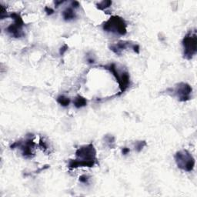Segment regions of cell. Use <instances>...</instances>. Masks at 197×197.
<instances>
[{
	"label": "cell",
	"mask_w": 197,
	"mask_h": 197,
	"mask_svg": "<svg viewBox=\"0 0 197 197\" xmlns=\"http://www.w3.org/2000/svg\"><path fill=\"white\" fill-rule=\"evenodd\" d=\"M39 145H40L41 147L43 149H48L47 148V145L46 144V142H45L44 141H43V140H41Z\"/></svg>",
	"instance_id": "cell-20"
},
{
	"label": "cell",
	"mask_w": 197,
	"mask_h": 197,
	"mask_svg": "<svg viewBox=\"0 0 197 197\" xmlns=\"http://www.w3.org/2000/svg\"><path fill=\"white\" fill-rule=\"evenodd\" d=\"M192 87L186 83H179L176 84L175 88V94L181 102H186L191 99Z\"/></svg>",
	"instance_id": "cell-6"
},
{
	"label": "cell",
	"mask_w": 197,
	"mask_h": 197,
	"mask_svg": "<svg viewBox=\"0 0 197 197\" xmlns=\"http://www.w3.org/2000/svg\"><path fill=\"white\" fill-rule=\"evenodd\" d=\"M105 140H106V142L109 143L111 146H112V144H113L115 142V138L112 136H106L105 137Z\"/></svg>",
	"instance_id": "cell-14"
},
{
	"label": "cell",
	"mask_w": 197,
	"mask_h": 197,
	"mask_svg": "<svg viewBox=\"0 0 197 197\" xmlns=\"http://www.w3.org/2000/svg\"><path fill=\"white\" fill-rule=\"evenodd\" d=\"M87 61L89 62V63H93L94 62V60L93 59H88Z\"/></svg>",
	"instance_id": "cell-23"
},
{
	"label": "cell",
	"mask_w": 197,
	"mask_h": 197,
	"mask_svg": "<svg viewBox=\"0 0 197 197\" xmlns=\"http://www.w3.org/2000/svg\"><path fill=\"white\" fill-rule=\"evenodd\" d=\"M89 177L87 175H82V176H80V177H79V181H80L81 182H83V183H88V182H89Z\"/></svg>",
	"instance_id": "cell-15"
},
{
	"label": "cell",
	"mask_w": 197,
	"mask_h": 197,
	"mask_svg": "<svg viewBox=\"0 0 197 197\" xmlns=\"http://www.w3.org/2000/svg\"><path fill=\"white\" fill-rule=\"evenodd\" d=\"M79 2H77V1H74V2H72V8L73 9H77V8H79Z\"/></svg>",
	"instance_id": "cell-19"
},
{
	"label": "cell",
	"mask_w": 197,
	"mask_h": 197,
	"mask_svg": "<svg viewBox=\"0 0 197 197\" xmlns=\"http://www.w3.org/2000/svg\"><path fill=\"white\" fill-rule=\"evenodd\" d=\"M133 46V44H132L131 43H129L128 41H119V43L111 45L110 49L117 55H121L122 52L124 49H127V48H131L132 49Z\"/></svg>",
	"instance_id": "cell-7"
},
{
	"label": "cell",
	"mask_w": 197,
	"mask_h": 197,
	"mask_svg": "<svg viewBox=\"0 0 197 197\" xmlns=\"http://www.w3.org/2000/svg\"><path fill=\"white\" fill-rule=\"evenodd\" d=\"M183 55L186 60H191L196 54L197 37L196 31L189 32L182 39Z\"/></svg>",
	"instance_id": "cell-2"
},
{
	"label": "cell",
	"mask_w": 197,
	"mask_h": 197,
	"mask_svg": "<svg viewBox=\"0 0 197 197\" xmlns=\"http://www.w3.org/2000/svg\"><path fill=\"white\" fill-rule=\"evenodd\" d=\"M45 12L47 13V15H52V14L54 13V10H53L52 8L48 7V6H46V8H45Z\"/></svg>",
	"instance_id": "cell-17"
},
{
	"label": "cell",
	"mask_w": 197,
	"mask_h": 197,
	"mask_svg": "<svg viewBox=\"0 0 197 197\" xmlns=\"http://www.w3.org/2000/svg\"><path fill=\"white\" fill-rule=\"evenodd\" d=\"M111 5H112V1H102V2H99L96 4L97 6V8L100 10H105L106 9L109 8V6H111Z\"/></svg>",
	"instance_id": "cell-12"
},
{
	"label": "cell",
	"mask_w": 197,
	"mask_h": 197,
	"mask_svg": "<svg viewBox=\"0 0 197 197\" xmlns=\"http://www.w3.org/2000/svg\"><path fill=\"white\" fill-rule=\"evenodd\" d=\"M129 148H126V147H124V148L122 149V153H123V155H126L128 154V153H129Z\"/></svg>",
	"instance_id": "cell-21"
},
{
	"label": "cell",
	"mask_w": 197,
	"mask_h": 197,
	"mask_svg": "<svg viewBox=\"0 0 197 197\" xmlns=\"http://www.w3.org/2000/svg\"><path fill=\"white\" fill-rule=\"evenodd\" d=\"M10 17L13 18L14 20V23L11 24L6 29L7 32L9 35L15 37V38H20L24 36L22 32V28L24 26V22L19 14L13 13L10 14Z\"/></svg>",
	"instance_id": "cell-4"
},
{
	"label": "cell",
	"mask_w": 197,
	"mask_h": 197,
	"mask_svg": "<svg viewBox=\"0 0 197 197\" xmlns=\"http://www.w3.org/2000/svg\"><path fill=\"white\" fill-rule=\"evenodd\" d=\"M63 2H64V1H60V2H58V1H55V6H59L60 5L62 4Z\"/></svg>",
	"instance_id": "cell-22"
},
{
	"label": "cell",
	"mask_w": 197,
	"mask_h": 197,
	"mask_svg": "<svg viewBox=\"0 0 197 197\" xmlns=\"http://www.w3.org/2000/svg\"><path fill=\"white\" fill-rule=\"evenodd\" d=\"M56 101L60 105H61L62 106H64V107H66V106H68L69 105L70 102H71V100H70L69 98L66 97L65 95H59L56 99Z\"/></svg>",
	"instance_id": "cell-11"
},
{
	"label": "cell",
	"mask_w": 197,
	"mask_h": 197,
	"mask_svg": "<svg viewBox=\"0 0 197 197\" xmlns=\"http://www.w3.org/2000/svg\"><path fill=\"white\" fill-rule=\"evenodd\" d=\"M132 49H133V51L136 53H140V46L138 44H133Z\"/></svg>",
	"instance_id": "cell-18"
},
{
	"label": "cell",
	"mask_w": 197,
	"mask_h": 197,
	"mask_svg": "<svg viewBox=\"0 0 197 197\" xmlns=\"http://www.w3.org/2000/svg\"><path fill=\"white\" fill-rule=\"evenodd\" d=\"M118 83H119V89L121 90V93H123L130 85V76H129V72H122L120 74V79H119Z\"/></svg>",
	"instance_id": "cell-8"
},
{
	"label": "cell",
	"mask_w": 197,
	"mask_h": 197,
	"mask_svg": "<svg viewBox=\"0 0 197 197\" xmlns=\"http://www.w3.org/2000/svg\"><path fill=\"white\" fill-rule=\"evenodd\" d=\"M69 49V47H68V46H67V45H66V44L63 45V46H62L60 49V55H64V53L67 51V49Z\"/></svg>",
	"instance_id": "cell-16"
},
{
	"label": "cell",
	"mask_w": 197,
	"mask_h": 197,
	"mask_svg": "<svg viewBox=\"0 0 197 197\" xmlns=\"http://www.w3.org/2000/svg\"><path fill=\"white\" fill-rule=\"evenodd\" d=\"M73 104L76 108L80 109L83 108L87 105V100L86 98L83 97L82 95H77L73 100Z\"/></svg>",
	"instance_id": "cell-10"
},
{
	"label": "cell",
	"mask_w": 197,
	"mask_h": 197,
	"mask_svg": "<svg viewBox=\"0 0 197 197\" xmlns=\"http://www.w3.org/2000/svg\"><path fill=\"white\" fill-rule=\"evenodd\" d=\"M102 29L106 32H110L119 34L120 36H125L127 32L126 23L123 18L115 15L105 22L102 25Z\"/></svg>",
	"instance_id": "cell-1"
},
{
	"label": "cell",
	"mask_w": 197,
	"mask_h": 197,
	"mask_svg": "<svg viewBox=\"0 0 197 197\" xmlns=\"http://www.w3.org/2000/svg\"><path fill=\"white\" fill-rule=\"evenodd\" d=\"M77 159L84 161H96V151L93 143L81 146L76 152Z\"/></svg>",
	"instance_id": "cell-5"
},
{
	"label": "cell",
	"mask_w": 197,
	"mask_h": 197,
	"mask_svg": "<svg viewBox=\"0 0 197 197\" xmlns=\"http://www.w3.org/2000/svg\"><path fill=\"white\" fill-rule=\"evenodd\" d=\"M175 160L178 168L186 172H191L195 166V159L187 150L177 152L175 155Z\"/></svg>",
	"instance_id": "cell-3"
},
{
	"label": "cell",
	"mask_w": 197,
	"mask_h": 197,
	"mask_svg": "<svg viewBox=\"0 0 197 197\" xmlns=\"http://www.w3.org/2000/svg\"><path fill=\"white\" fill-rule=\"evenodd\" d=\"M146 146V141H137L135 144V149L137 152H140Z\"/></svg>",
	"instance_id": "cell-13"
},
{
	"label": "cell",
	"mask_w": 197,
	"mask_h": 197,
	"mask_svg": "<svg viewBox=\"0 0 197 197\" xmlns=\"http://www.w3.org/2000/svg\"><path fill=\"white\" fill-rule=\"evenodd\" d=\"M62 17L66 21H71L76 18V14L75 13L74 9H72V7H69V8H66L62 12Z\"/></svg>",
	"instance_id": "cell-9"
}]
</instances>
